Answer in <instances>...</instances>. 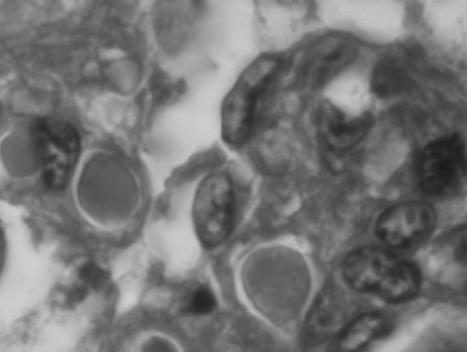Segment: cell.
Returning a JSON list of instances; mask_svg holds the SVG:
<instances>
[{
  "label": "cell",
  "mask_w": 467,
  "mask_h": 352,
  "mask_svg": "<svg viewBox=\"0 0 467 352\" xmlns=\"http://www.w3.org/2000/svg\"><path fill=\"white\" fill-rule=\"evenodd\" d=\"M280 62L265 56L250 64L226 96L222 109V134L232 146H242L253 133L257 102L276 76Z\"/></svg>",
  "instance_id": "cell-1"
},
{
  "label": "cell",
  "mask_w": 467,
  "mask_h": 352,
  "mask_svg": "<svg viewBox=\"0 0 467 352\" xmlns=\"http://www.w3.org/2000/svg\"><path fill=\"white\" fill-rule=\"evenodd\" d=\"M32 141L42 169L44 183L51 189H62L70 180L77 164L79 136L70 123L40 119L33 123Z\"/></svg>",
  "instance_id": "cell-2"
},
{
  "label": "cell",
  "mask_w": 467,
  "mask_h": 352,
  "mask_svg": "<svg viewBox=\"0 0 467 352\" xmlns=\"http://www.w3.org/2000/svg\"><path fill=\"white\" fill-rule=\"evenodd\" d=\"M234 204V190L229 176L215 173L202 181L193 201L192 218L204 245L214 247L230 236Z\"/></svg>",
  "instance_id": "cell-3"
},
{
  "label": "cell",
  "mask_w": 467,
  "mask_h": 352,
  "mask_svg": "<svg viewBox=\"0 0 467 352\" xmlns=\"http://www.w3.org/2000/svg\"><path fill=\"white\" fill-rule=\"evenodd\" d=\"M421 190L431 197L453 194L466 175L465 147L459 135L444 136L427 145L419 162Z\"/></svg>",
  "instance_id": "cell-4"
},
{
  "label": "cell",
  "mask_w": 467,
  "mask_h": 352,
  "mask_svg": "<svg viewBox=\"0 0 467 352\" xmlns=\"http://www.w3.org/2000/svg\"><path fill=\"white\" fill-rule=\"evenodd\" d=\"M437 214L430 204L407 202L386 210L376 223L379 240L390 248L413 246L434 230Z\"/></svg>",
  "instance_id": "cell-5"
},
{
  "label": "cell",
  "mask_w": 467,
  "mask_h": 352,
  "mask_svg": "<svg viewBox=\"0 0 467 352\" xmlns=\"http://www.w3.org/2000/svg\"><path fill=\"white\" fill-rule=\"evenodd\" d=\"M373 123L369 113L349 116L329 102L318 110V130L330 150L348 152L367 138Z\"/></svg>",
  "instance_id": "cell-6"
},
{
  "label": "cell",
  "mask_w": 467,
  "mask_h": 352,
  "mask_svg": "<svg viewBox=\"0 0 467 352\" xmlns=\"http://www.w3.org/2000/svg\"><path fill=\"white\" fill-rule=\"evenodd\" d=\"M397 260L380 248H358L347 257L344 275L351 288L378 295Z\"/></svg>",
  "instance_id": "cell-7"
},
{
  "label": "cell",
  "mask_w": 467,
  "mask_h": 352,
  "mask_svg": "<svg viewBox=\"0 0 467 352\" xmlns=\"http://www.w3.org/2000/svg\"><path fill=\"white\" fill-rule=\"evenodd\" d=\"M389 317L379 313L362 314L348 321L329 340L327 352H363L390 332Z\"/></svg>",
  "instance_id": "cell-8"
},
{
  "label": "cell",
  "mask_w": 467,
  "mask_h": 352,
  "mask_svg": "<svg viewBox=\"0 0 467 352\" xmlns=\"http://www.w3.org/2000/svg\"><path fill=\"white\" fill-rule=\"evenodd\" d=\"M355 45L343 38H333L317 45L307 59L305 76L307 83L320 86L343 71L355 60Z\"/></svg>",
  "instance_id": "cell-9"
},
{
  "label": "cell",
  "mask_w": 467,
  "mask_h": 352,
  "mask_svg": "<svg viewBox=\"0 0 467 352\" xmlns=\"http://www.w3.org/2000/svg\"><path fill=\"white\" fill-rule=\"evenodd\" d=\"M348 322L343 296L336 290H327L317 299L307 317L306 337L315 343L330 340Z\"/></svg>",
  "instance_id": "cell-10"
},
{
  "label": "cell",
  "mask_w": 467,
  "mask_h": 352,
  "mask_svg": "<svg viewBox=\"0 0 467 352\" xmlns=\"http://www.w3.org/2000/svg\"><path fill=\"white\" fill-rule=\"evenodd\" d=\"M395 264L378 295L387 302L403 303L412 299L419 291L420 272L404 260L398 259Z\"/></svg>",
  "instance_id": "cell-11"
},
{
  "label": "cell",
  "mask_w": 467,
  "mask_h": 352,
  "mask_svg": "<svg viewBox=\"0 0 467 352\" xmlns=\"http://www.w3.org/2000/svg\"><path fill=\"white\" fill-rule=\"evenodd\" d=\"M408 85V75L403 67L387 60L376 67L372 77L373 92L381 98L400 94Z\"/></svg>",
  "instance_id": "cell-12"
},
{
  "label": "cell",
  "mask_w": 467,
  "mask_h": 352,
  "mask_svg": "<svg viewBox=\"0 0 467 352\" xmlns=\"http://www.w3.org/2000/svg\"><path fill=\"white\" fill-rule=\"evenodd\" d=\"M215 306V297L207 287H199L192 292L187 302L188 311L196 316L208 315Z\"/></svg>",
  "instance_id": "cell-13"
}]
</instances>
